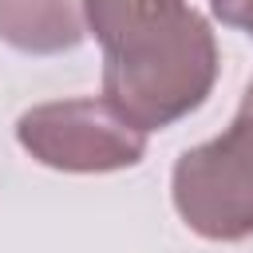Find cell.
<instances>
[{
	"instance_id": "cell-1",
	"label": "cell",
	"mask_w": 253,
	"mask_h": 253,
	"mask_svg": "<svg viewBox=\"0 0 253 253\" xmlns=\"http://www.w3.org/2000/svg\"><path fill=\"white\" fill-rule=\"evenodd\" d=\"M217 83V40L190 4L150 16L103 43V99L142 134L206 103Z\"/></svg>"
},
{
	"instance_id": "cell-2",
	"label": "cell",
	"mask_w": 253,
	"mask_h": 253,
	"mask_svg": "<svg viewBox=\"0 0 253 253\" xmlns=\"http://www.w3.org/2000/svg\"><path fill=\"white\" fill-rule=\"evenodd\" d=\"M170 194L178 217L206 241H241L253 233V83L217 138L182 150Z\"/></svg>"
},
{
	"instance_id": "cell-3",
	"label": "cell",
	"mask_w": 253,
	"mask_h": 253,
	"mask_svg": "<svg viewBox=\"0 0 253 253\" xmlns=\"http://www.w3.org/2000/svg\"><path fill=\"white\" fill-rule=\"evenodd\" d=\"M16 142L40 166L63 174H111L138 166L146 154V134L107 99L36 103L16 119Z\"/></svg>"
},
{
	"instance_id": "cell-4",
	"label": "cell",
	"mask_w": 253,
	"mask_h": 253,
	"mask_svg": "<svg viewBox=\"0 0 253 253\" xmlns=\"http://www.w3.org/2000/svg\"><path fill=\"white\" fill-rule=\"evenodd\" d=\"M87 36L83 0H0V40L24 55H59Z\"/></svg>"
},
{
	"instance_id": "cell-5",
	"label": "cell",
	"mask_w": 253,
	"mask_h": 253,
	"mask_svg": "<svg viewBox=\"0 0 253 253\" xmlns=\"http://www.w3.org/2000/svg\"><path fill=\"white\" fill-rule=\"evenodd\" d=\"M210 12L225 28H241L253 36V0H210Z\"/></svg>"
}]
</instances>
